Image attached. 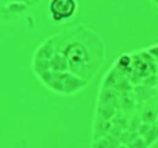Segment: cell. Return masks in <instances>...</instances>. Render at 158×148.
Wrapping results in <instances>:
<instances>
[{"label": "cell", "instance_id": "obj_3", "mask_svg": "<svg viewBox=\"0 0 158 148\" xmlns=\"http://www.w3.org/2000/svg\"><path fill=\"white\" fill-rule=\"evenodd\" d=\"M78 11V0H49L48 16L55 23H64L75 17Z\"/></svg>", "mask_w": 158, "mask_h": 148}, {"label": "cell", "instance_id": "obj_1", "mask_svg": "<svg viewBox=\"0 0 158 148\" xmlns=\"http://www.w3.org/2000/svg\"><path fill=\"white\" fill-rule=\"evenodd\" d=\"M52 45L68 62L69 71L91 82L98 73L106 56L105 42L94 29L77 25L49 37Z\"/></svg>", "mask_w": 158, "mask_h": 148}, {"label": "cell", "instance_id": "obj_2", "mask_svg": "<svg viewBox=\"0 0 158 148\" xmlns=\"http://www.w3.org/2000/svg\"><path fill=\"white\" fill-rule=\"evenodd\" d=\"M37 77L42 80V83L48 90H51L55 94H60V96H74V94L83 91L86 88V85L89 83L69 71L68 73H45Z\"/></svg>", "mask_w": 158, "mask_h": 148}]
</instances>
